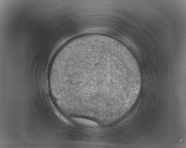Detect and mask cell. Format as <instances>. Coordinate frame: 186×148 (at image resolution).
<instances>
[{"mask_svg": "<svg viewBox=\"0 0 186 148\" xmlns=\"http://www.w3.org/2000/svg\"><path fill=\"white\" fill-rule=\"evenodd\" d=\"M53 73L76 105L111 114L129 109L140 87V71L131 53L102 39L66 47L57 55Z\"/></svg>", "mask_w": 186, "mask_h": 148, "instance_id": "cell-1", "label": "cell"}, {"mask_svg": "<svg viewBox=\"0 0 186 148\" xmlns=\"http://www.w3.org/2000/svg\"><path fill=\"white\" fill-rule=\"evenodd\" d=\"M73 120L80 123L89 126H96L97 123L95 122L85 119L79 118H73L72 119Z\"/></svg>", "mask_w": 186, "mask_h": 148, "instance_id": "cell-2", "label": "cell"}, {"mask_svg": "<svg viewBox=\"0 0 186 148\" xmlns=\"http://www.w3.org/2000/svg\"><path fill=\"white\" fill-rule=\"evenodd\" d=\"M55 112L56 115L63 121L68 124H69V122L57 110H55Z\"/></svg>", "mask_w": 186, "mask_h": 148, "instance_id": "cell-3", "label": "cell"}]
</instances>
